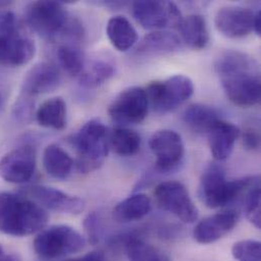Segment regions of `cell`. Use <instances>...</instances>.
<instances>
[{"label": "cell", "instance_id": "cell-33", "mask_svg": "<svg viewBox=\"0 0 261 261\" xmlns=\"http://www.w3.org/2000/svg\"><path fill=\"white\" fill-rule=\"evenodd\" d=\"M32 110H33V102L31 101L30 98L22 96V98H20V100L18 101V103L14 108V115L17 117V119L25 121L31 116Z\"/></svg>", "mask_w": 261, "mask_h": 261}, {"label": "cell", "instance_id": "cell-15", "mask_svg": "<svg viewBox=\"0 0 261 261\" xmlns=\"http://www.w3.org/2000/svg\"><path fill=\"white\" fill-rule=\"evenodd\" d=\"M255 13L241 6H226L216 15V27L227 38L237 39L248 36L253 31Z\"/></svg>", "mask_w": 261, "mask_h": 261}, {"label": "cell", "instance_id": "cell-34", "mask_svg": "<svg viewBox=\"0 0 261 261\" xmlns=\"http://www.w3.org/2000/svg\"><path fill=\"white\" fill-rule=\"evenodd\" d=\"M243 145L247 150H257L260 147V135L258 131L252 128L246 129L243 133Z\"/></svg>", "mask_w": 261, "mask_h": 261}, {"label": "cell", "instance_id": "cell-2", "mask_svg": "<svg viewBox=\"0 0 261 261\" xmlns=\"http://www.w3.org/2000/svg\"><path fill=\"white\" fill-rule=\"evenodd\" d=\"M47 211L31 198L0 192V232L24 237L42 231L48 224Z\"/></svg>", "mask_w": 261, "mask_h": 261}, {"label": "cell", "instance_id": "cell-29", "mask_svg": "<svg viewBox=\"0 0 261 261\" xmlns=\"http://www.w3.org/2000/svg\"><path fill=\"white\" fill-rule=\"evenodd\" d=\"M57 58L61 67L71 76L81 75L85 68L83 52L74 44H64L58 48Z\"/></svg>", "mask_w": 261, "mask_h": 261}, {"label": "cell", "instance_id": "cell-35", "mask_svg": "<svg viewBox=\"0 0 261 261\" xmlns=\"http://www.w3.org/2000/svg\"><path fill=\"white\" fill-rule=\"evenodd\" d=\"M9 96V89L5 81L0 79V116L4 111L7 99Z\"/></svg>", "mask_w": 261, "mask_h": 261}, {"label": "cell", "instance_id": "cell-30", "mask_svg": "<svg viewBox=\"0 0 261 261\" xmlns=\"http://www.w3.org/2000/svg\"><path fill=\"white\" fill-rule=\"evenodd\" d=\"M244 200V210L246 218L249 222L257 229L261 228L260 218V181L259 178L248 188L245 192Z\"/></svg>", "mask_w": 261, "mask_h": 261}, {"label": "cell", "instance_id": "cell-31", "mask_svg": "<svg viewBox=\"0 0 261 261\" xmlns=\"http://www.w3.org/2000/svg\"><path fill=\"white\" fill-rule=\"evenodd\" d=\"M232 255L238 261H261V244L256 240H242L232 247Z\"/></svg>", "mask_w": 261, "mask_h": 261}, {"label": "cell", "instance_id": "cell-21", "mask_svg": "<svg viewBox=\"0 0 261 261\" xmlns=\"http://www.w3.org/2000/svg\"><path fill=\"white\" fill-rule=\"evenodd\" d=\"M151 211V201L144 193L132 194L120 201L113 211V217L120 223L139 221Z\"/></svg>", "mask_w": 261, "mask_h": 261}, {"label": "cell", "instance_id": "cell-1", "mask_svg": "<svg viewBox=\"0 0 261 261\" xmlns=\"http://www.w3.org/2000/svg\"><path fill=\"white\" fill-rule=\"evenodd\" d=\"M227 98L239 107H253L260 102V70L257 61L237 50L223 52L216 61Z\"/></svg>", "mask_w": 261, "mask_h": 261}, {"label": "cell", "instance_id": "cell-8", "mask_svg": "<svg viewBox=\"0 0 261 261\" xmlns=\"http://www.w3.org/2000/svg\"><path fill=\"white\" fill-rule=\"evenodd\" d=\"M25 20L39 36L53 41L62 38L70 18L63 2L37 1L28 6Z\"/></svg>", "mask_w": 261, "mask_h": 261}, {"label": "cell", "instance_id": "cell-5", "mask_svg": "<svg viewBox=\"0 0 261 261\" xmlns=\"http://www.w3.org/2000/svg\"><path fill=\"white\" fill-rule=\"evenodd\" d=\"M36 54L34 41L23 33L12 12H0V65L17 67L29 63Z\"/></svg>", "mask_w": 261, "mask_h": 261}, {"label": "cell", "instance_id": "cell-14", "mask_svg": "<svg viewBox=\"0 0 261 261\" xmlns=\"http://www.w3.org/2000/svg\"><path fill=\"white\" fill-rule=\"evenodd\" d=\"M148 144L155 156V167L161 172L174 170L184 156V143L176 131H156L149 138Z\"/></svg>", "mask_w": 261, "mask_h": 261}, {"label": "cell", "instance_id": "cell-17", "mask_svg": "<svg viewBox=\"0 0 261 261\" xmlns=\"http://www.w3.org/2000/svg\"><path fill=\"white\" fill-rule=\"evenodd\" d=\"M61 82L58 68L49 62H41L33 66L25 74L21 85L23 97L32 98L56 90Z\"/></svg>", "mask_w": 261, "mask_h": 261}, {"label": "cell", "instance_id": "cell-20", "mask_svg": "<svg viewBox=\"0 0 261 261\" xmlns=\"http://www.w3.org/2000/svg\"><path fill=\"white\" fill-rule=\"evenodd\" d=\"M178 29L183 42L194 50H201L206 47L210 41V34L206 21L200 14H191L182 18Z\"/></svg>", "mask_w": 261, "mask_h": 261}, {"label": "cell", "instance_id": "cell-4", "mask_svg": "<svg viewBox=\"0 0 261 261\" xmlns=\"http://www.w3.org/2000/svg\"><path fill=\"white\" fill-rule=\"evenodd\" d=\"M76 151V168L81 173L98 170L109 152V133L98 119L87 122L72 137Z\"/></svg>", "mask_w": 261, "mask_h": 261}, {"label": "cell", "instance_id": "cell-3", "mask_svg": "<svg viewBox=\"0 0 261 261\" xmlns=\"http://www.w3.org/2000/svg\"><path fill=\"white\" fill-rule=\"evenodd\" d=\"M258 176L227 180L225 168L218 164H210L202 173L199 183V197L210 208L224 207L235 202L245 194Z\"/></svg>", "mask_w": 261, "mask_h": 261}, {"label": "cell", "instance_id": "cell-22", "mask_svg": "<svg viewBox=\"0 0 261 261\" xmlns=\"http://www.w3.org/2000/svg\"><path fill=\"white\" fill-rule=\"evenodd\" d=\"M43 166L48 175L57 180H65L69 177L73 161L71 156L57 144H49L43 154Z\"/></svg>", "mask_w": 261, "mask_h": 261}, {"label": "cell", "instance_id": "cell-27", "mask_svg": "<svg viewBox=\"0 0 261 261\" xmlns=\"http://www.w3.org/2000/svg\"><path fill=\"white\" fill-rule=\"evenodd\" d=\"M115 72L113 64L105 60H96L80 75V83L88 89L98 88L110 80Z\"/></svg>", "mask_w": 261, "mask_h": 261}, {"label": "cell", "instance_id": "cell-9", "mask_svg": "<svg viewBox=\"0 0 261 261\" xmlns=\"http://www.w3.org/2000/svg\"><path fill=\"white\" fill-rule=\"evenodd\" d=\"M153 194L158 205L181 222L191 224L197 220V207L193 203L187 188L181 182H162L155 187Z\"/></svg>", "mask_w": 261, "mask_h": 261}, {"label": "cell", "instance_id": "cell-19", "mask_svg": "<svg viewBox=\"0 0 261 261\" xmlns=\"http://www.w3.org/2000/svg\"><path fill=\"white\" fill-rule=\"evenodd\" d=\"M181 48V40L173 33L154 31L138 43L135 48V55L138 57H153L171 54Z\"/></svg>", "mask_w": 261, "mask_h": 261}, {"label": "cell", "instance_id": "cell-6", "mask_svg": "<svg viewBox=\"0 0 261 261\" xmlns=\"http://www.w3.org/2000/svg\"><path fill=\"white\" fill-rule=\"evenodd\" d=\"M34 250L43 259H55L82 251L86 239L66 225H55L42 230L35 238Z\"/></svg>", "mask_w": 261, "mask_h": 261}, {"label": "cell", "instance_id": "cell-12", "mask_svg": "<svg viewBox=\"0 0 261 261\" xmlns=\"http://www.w3.org/2000/svg\"><path fill=\"white\" fill-rule=\"evenodd\" d=\"M21 193L43 208L60 214L79 215L86 208V202L83 198L52 187L42 185L28 186L21 190Z\"/></svg>", "mask_w": 261, "mask_h": 261}, {"label": "cell", "instance_id": "cell-38", "mask_svg": "<svg viewBox=\"0 0 261 261\" xmlns=\"http://www.w3.org/2000/svg\"><path fill=\"white\" fill-rule=\"evenodd\" d=\"M253 31L257 34L260 35L261 32V12L258 11L255 13L254 16V23H253Z\"/></svg>", "mask_w": 261, "mask_h": 261}, {"label": "cell", "instance_id": "cell-7", "mask_svg": "<svg viewBox=\"0 0 261 261\" xmlns=\"http://www.w3.org/2000/svg\"><path fill=\"white\" fill-rule=\"evenodd\" d=\"M194 92L192 81L183 74H176L166 81L152 82L145 89L148 105L159 114L176 110Z\"/></svg>", "mask_w": 261, "mask_h": 261}, {"label": "cell", "instance_id": "cell-37", "mask_svg": "<svg viewBox=\"0 0 261 261\" xmlns=\"http://www.w3.org/2000/svg\"><path fill=\"white\" fill-rule=\"evenodd\" d=\"M0 261H20V258L14 253H7L0 245Z\"/></svg>", "mask_w": 261, "mask_h": 261}, {"label": "cell", "instance_id": "cell-26", "mask_svg": "<svg viewBox=\"0 0 261 261\" xmlns=\"http://www.w3.org/2000/svg\"><path fill=\"white\" fill-rule=\"evenodd\" d=\"M141 139L138 133L125 127H117L109 133V145L119 155L130 156L138 152Z\"/></svg>", "mask_w": 261, "mask_h": 261}, {"label": "cell", "instance_id": "cell-18", "mask_svg": "<svg viewBox=\"0 0 261 261\" xmlns=\"http://www.w3.org/2000/svg\"><path fill=\"white\" fill-rule=\"evenodd\" d=\"M207 135L211 152L217 161L221 162L231 155L240 130L233 123L220 119L207 132Z\"/></svg>", "mask_w": 261, "mask_h": 261}, {"label": "cell", "instance_id": "cell-24", "mask_svg": "<svg viewBox=\"0 0 261 261\" xmlns=\"http://www.w3.org/2000/svg\"><path fill=\"white\" fill-rule=\"evenodd\" d=\"M67 108L62 98L56 97L45 101L36 112L39 125L56 130L63 129L66 125Z\"/></svg>", "mask_w": 261, "mask_h": 261}, {"label": "cell", "instance_id": "cell-16", "mask_svg": "<svg viewBox=\"0 0 261 261\" xmlns=\"http://www.w3.org/2000/svg\"><path fill=\"white\" fill-rule=\"evenodd\" d=\"M239 214L228 210L199 222L193 230V238L199 244H212L229 234L237 225Z\"/></svg>", "mask_w": 261, "mask_h": 261}, {"label": "cell", "instance_id": "cell-11", "mask_svg": "<svg viewBox=\"0 0 261 261\" xmlns=\"http://www.w3.org/2000/svg\"><path fill=\"white\" fill-rule=\"evenodd\" d=\"M148 106L145 90L131 87L113 100L108 112L111 119L119 124H136L145 119Z\"/></svg>", "mask_w": 261, "mask_h": 261}, {"label": "cell", "instance_id": "cell-28", "mask_svg": "<svg viewBox=\"0 0 261 261\" xmlns=\"http://www.w3.org/2000/svg\"><path fill=\"white\" fill-rule=\"evenodd\" d=\"M125 245L129 261H171L164 251L145 243L141 239L129 237Z\"/></svg>", "mask_w": 261, "mask_h": 261}, {"label": "cell", "instance_id": "cell-23", "mask_svg": "<svg viewBox=\"0 0 261 261\" xmlns=\"http://www.w3.org/2000/svg\"><path fill=\"white\" fill-rule=\"evenodd\" d=\"M107 35L111 44L118 51H127L137 42L138 36L130 21L122 15H116L109 19Z\"/></svg>", "mask_w": 261, "mask_h": 261}, {"label": "cell", "instance_id": "cell-36", "mask_svg": "<svg viewBox=\"0 0 261 261\" xmlns=\"http://www.w3.org/2000/svg\"><path fill=\"white\" fill-rule=\"evenodd\" d=\"M63 261H107L106 260V257L103 253L101 252H97V251H94V252H91V253H88L86 255H83V256H80V257H75V258H71V259H66V260Z\"/></svg>", "mask_w": 261, "mask_h": 261}, {"label": "cell", "instance_id": "cell-10", "mask_svg": "<svg viewBox=\"0 0 261 261\" xmlns=\"http://www.w3.org/2000/svg\"><path fill=\"white\" fill-rule=\"evenodd\" d=\"M132 8L135 19L146 30L161 31L167 27H178L182 20L177 5L169 1H135Z\"/></svg>", "mask_w": 261, "mask_h": 261}, {"label": "cell", "instance_id": "cell-25", "mask_svg": "<svg viewBox=\"0 0 261 261\" xmlns=\"http://www.w3.org/2000/svg\"><path fill=\"white\" fill-rule=\"evenodd\" d=\"M220 119L219 112L204 104H192L183 113L184 122L197 133H207Z\"/></svg>", "mask_w": 261, "mask_h": 261}, {"label": "cell", "instance_id": "cell-13", "mask_svg": "<svg viewBox=\"0 0 261 261\" xmlns=\"http://www.w3.org/2000/svg\"><path fill=\"white\" fill-rule=\"evenodd\" d=\"M36 169V149L25 144L12 149L0 160V177L13 184L29 182Z\"/></svg>", "mask_w": 261, "mask_h": 261}, {"label": "cell", "instance_id": "cell-32", "mask_svg": "<svg viewBox=\"0 0 261 261\" xmlns=\"http://www.w3.org/2000/svg\"><path fill=\"white\" fill-rule=\"evenodd\" d=\"M84 226H85L89 241L92 244H97L100 241L101 235H102V224H101V219L99 215L95 212L90 214L86 218L84 222Z\"/></svg>", "mask_w": 261, "mask_h": 261}, {"label": "cell", "instance_id": "cell-39", "mask_svg": "<svg viewBox=\"0 0 261 261\" xmlns=\"http://www.w3.org/2000/svg\"><path fill=\"white\" fill-rule=\"evenodd\" d=\"M11 3H12L11 1H0V9L9 6Z\"/></svg>", "mask_w": 261, "mask_h": 261}]
</instances>
